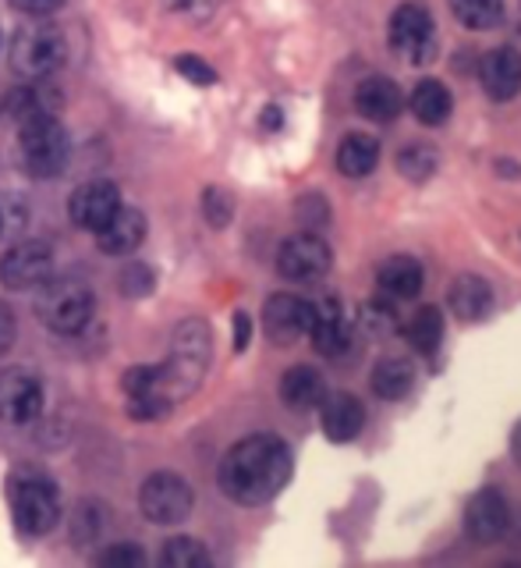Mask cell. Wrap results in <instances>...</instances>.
<instances>
[{
    "label": "cell",
    "mask_w": 521,
    "mask_h": 568,
    "mask_svg": "<svg viewBox=\"0 0 521 568\" xmlns=\"http://www.w3.org/2000/svg\"><path fill=\"white\" fill-rule=\"evenodd\" d=\"M160 561H164L167 568H206L210 555H206V547L200 540L174 537V540L164 544V550H160Z\"/></svg>",
    "instance_id": "cell-30"
},
{
    "label": "cell",
    "mask_w": 521,
    "mask_h": 568,
    "mask_svg": "<svg viewBox=\"0 0 521 568\" xmlns=\"http://www.w3.org/2000/svg\"><path fill=\"white\" fill-rule=\"evenodd\" d=\"M316 313H313V327H309V342L319 355H327V359H337V355H345L348 345H351V327L345 313H340V302L337 298H323V302H313Z\"/></svg>",
    "instance_id": "cell-16"
},
{
    "label": "cell",
    "mask_w": 521,
    "mask_h": 568,
    "mask_svg": "<svg viewBox=\"0 0 521 568\" xmlns=\"http://www.w3.org/2000/svg\"><path fill=\"white\" fill-rule=\"evenodd\" d=\"M11 8L22 14H32V18H47L53 11H61L64 0H11Z\"/></svg>",
    "instance_id": "cell-38"
},
{
    "label": "cell",
    "mask_w": 521,
    "mask_h": 568,
    "mask_svg": "<svg viewBox=\"0 0 521 568\" xmlns=\"http://www.w3.org/2000/svg\"><path fill=\"white\" fill-rule=\"evenodd\" d=\"M479 82L487 97L508 103L521 93V53L514 47H497L479 61Z\"/></svg>",
    "instance_id": "cell-15"
},
{
    "label": "cell",
    "mask_w": 521,
    "mask_h": 568,
    "mask_svg": "<svg viewBox=\"0 0 521 568\" xmlns=\"http://www.w3.org/2000/svg\"><path fill=\"white\" fill-rule=\"evenodd\" d=\"M508 526H511L508 497L493 487H482L469 501V508H464V532H469V540H476V544L504 540Z\"/></svg>",
    "instance_id": "cell-13"
},
{
    "label": "cell",
    "mask_w": 521,
    "mask_h": 568,
    "mask_svg": "<svg viewBox=\"0 0 521 568\" xmlns=\"http://www.w3.org/2000/svg\"><path fill=\"white\" fill-rule=\"evenodd\" d=\"M221 490L238 505H266L292 479V448L274 434H253L221 458Z\"/></svg>",
    "instance_id": "cell-1"
},
{
    "label": "cell",
    "mask_w": 521,
    "mask_h": 568,
    "mask_svg": "<svg viewBox=\"0 0 521 568\" xmlns=\"http://www.w3.org/2000/svg\"><path fill=\"white\" fill-rule=\"evenodd\" d=\"M369 384L376 398L401 402L411 395V387H416V366H411V359H405V355H387V359L376 363Z\"/></svg>",
    "instance_id": "cell-23"
},
{
    "label": "cell",
    "mask_w": 521,
    "mask_h": 568,
    "mask_svg": "<svg viewBox=\"0 0 521 568\" xmlns=\"http://www.w3.org/2000/svg\"><path fill=\"white\" fill-rule=\"evenodd\" d=\"M263 114H266V118H263L266 129H280V111H277V106H266Z\"/></svg>",
    "instance_id": "cell-41"
},
{
    "label": "cell",
    "mask_w": 521,
    "mask_h": 568,
    "mask_svg": "<svg viewBox=\"0 0 521 568\" xmlns=\"http://www.w3.org/2000/svg\"><path fill=\"white\" fill-rule=\"evenodd\" d=\"M358 324H362V327H366L369 334H376V337H384V334L401 331V320H398V313H394V306H390V302H384V298L366 302L362 313H358Z\"/></svg>",
    "instance_id": "cell-31"
},
{
    "label": "cell",
    "mask_w": 521,
    "mask_h": 568,
    "mask_svg": "<svg viewBox=\"0 0 521 568\" xmlns=\"http://www.w3.org/2000/svg\"><path fill=\"white\" fill-rule=\"evenodd\" d=\"M511 455H514V462L521 466V423L514 426V434H511Z\"/></svg>",
    "instance_id": "cell-42"
},
{
    "label": "cell",
    "mask_w": 521,
    "mask_h": 568,
    "mask_svg": "<svg viewBox=\"0 0 521 568\" xmlns=\"http://www.w3.org/2000/svg\"><path fill=\"white\" fill-rule=\"evenodd\" d=\"M174 71H177V75H185L188 82H195V85L217 82V71H213L203 58H195V53H182V58H174Z\"/></svg>",
    "instance_id": "cell-35"
},
{
    "label": "cell",
    "mask_w": 521,
    "mask_h": 568,
    "mask_svg": "<svg viewBox=\"0 0 521 568\" xmlns=\"http://www.w3.org/2000/svg\"><path fill=\"white\" fill-rule=\"evenodd\" d=\"M53 274V248L43 239H25L0 256V284L8 292H29Z\"/></svg>",
    "instance_id": "cell-9"
},
{
    "label": "cell",
    "mask_w": 521,
    "mask_h": 568,
    "mask_svg": "<svg viewBox=\"0 0 521 568\" xmlns=\"http://www.w3.org/2000/svg\"><path fill=\"white\" fill-rule=\"evenodd\" d=\"M319 416H323V434H327L334 444H348L362 434L366 405L355 395H348V390H337V395H327L319 402Z\"/></svg>",
    "instance_id": "cell-18"
},
{
    "label": "cell",
    "mask_w": 521,
    "mask_h": 568,
    "mask_svg": "<svg viewBox=\"0 0 521 568\" xmlns=\"http://www.w3.org/2000/svg\"><path fill=\"white\" fill-rule=\"evenodd\" d=\"M447 302H451V313L458 320H464V324H479V320H487L493 313V288H490L487 277L461 274L451 284V295H447Z\"/></svg>",
    "instance_id": "cell-21"
},
{
    "label": "cell",
    "mask_w": 521,
    "mask_h": 568,
    "mask_svg": "<svg viewBox=\"0 0 521 568\" xmlns=\"http://www.w3.org/2000/svg\"><path fill=\"white\" fill-rule=\"evenodd\" d=\"M518 32H521V18H518Z\"/></svg>",
    "instance_id": "cell-43"
},
{
    "label": "cell",
    "mask_w": 521,
    "mask_h": 568,
    "mask_svg": "<svg viewBox=\"0 0 521 568\" xmlns=\"http://www.w3.org/2000/svg\"><path fill=\"white\" fill-rule=\"evenodd\" d=\"M146 213L142 210H132V206H118L114 217L106 221L103 227H96V245L103 248L106 256H129L135 253V248L142 245V239H146Z\"/></svg>",
    "instance_id": "cell-17"
},
{
    "label": "cell",
    "mask_w": 521,
    "mask_h": 568,
    "mask_svg": "<svg viewBox=\"0 0 521 568\" xmlns=\"http://www.w3.org/2000/svg\"><path fill=\"white\" fill-rule=\"evenodd\" d=\"M248 337H253V320H248V313H235V348L245 352L248 348Z\"/></svg>",
    "instance_id": "cell-40"
},
{
    "label": "cell",
    "mask_w": 521,
    "mask_h": 568,
    "mask_svg": "<svg viewBox=\"0 0 521 568\" xmlns=\"http://www.w3.org/2000/svg\"><path fill=\"white\" fill-rule=\"evenodd\" d=\"M121 387H124V395H129V398L150 395V390H160V366H132L121 377ZM160 395H164V390H160Z\"/></svg>",
    "instance_id": "cell-32"
},
{
    "label": "cell",
    "mask_w": 521,
    "mask_h": 568,
    "mask_svg": "<svg viewBox=\"0 0 521 568\" xmlns=\"http://www.w3.org/2000/svg\"><path fill=\"white\" fill-rule=\"evenodd\" d=\"M376 284H380V292L394 302H408V298H416L422 292V284H426V271H422V263L416 256H387L380 263V271H376Z\"/></svg>",
    "instance_id": "cell-20"
},
{
    "label": "cell",
    "mask_w": 521,
    "mask_h": 568,
    "mask_svg": "<svg viewBox=\"0 0 521 568\" xmlns=\"http://www.w3.org/2000/svg\"><path fill=\"white\" fill-rule=\"evenodd\" d=\"M14 334H18V324H14V313L0 302V355H4L11 345H14Z\"/></svg>",
    "instance_id": "cell-39"
},
{
    "label": "cell",
    "mask_w": 521,
    "mask_h": 568,
    "mask_svg": "<svg viewBox=\"0 0 521 568\" xmlns=\"http://www.w3.org/2000/svg\"><path fill=\"white\" fill-rule=\"evenodd\" d=\"M43 413V381L32 369H0V423L29 426Z\"/></svg>",
    "instance_id": "cell-11"
},
{
    "label": "cell",
    "mask_w": 521,
    "mask_h": 568,
    "mask_svg": "<svg viewBox=\"0 0 521 568\" xmlns=\"http://www.w3.org/2000/svg\"><path fill=\"white\" fill-rule=\"evenodd\" d=\"M447 4L464 29L487 32L504 22V0H447Z\"/></svg>",
    "instance_id": "cell-28"
},
{
    "label": "cell",
    "mask_w": 521,
    "mask_h": 568,
    "mask_svg": "<svg viewBox=\"0 0 521 568\" xmlns=\"http://www.w3.org/2000/svg\"><path fill=\"white\" fill-rule=\"evenodd\" d=\"M380 164V142L366 132H351L337 146V171L345 178H366Z\"/></svg>",
    "instance_id": "cell-25"
},
{
    "label": "cell",
    "mask_w": 521,
    "mask_h": 568,
    "mask_svg": "<svg viewBox=\"0 0 521 568\" xmlns=\"http://www.w3.org/2000/svg\"><path fill=\"white\" fill-rule=\"evenodd\" d=\"M203 213L213 227H224L231 221V213H235V203H231V195L221 192V189H206L203 195Z\"/></svg>",
    "instance_id": "cell-36"
},
{
    "label": "cell",
    "mask_w": 521,
    "mask_h": 568,
    "mask_svg": "<svg viewBox=\"0 0 521 568\" xmlns=\"http://www.w3.org/2000/svg\"><path fill=\"white\" fill-rule=\"evenodd\" d=\"M8 61H11V68L18 71V75L29 79V82L50 79L53 71H61L64 61H68L64 32L58 26H47V22L22 26L11 36Z\"/></svg>",
    "instance_id": "cell-6"
},
{
    "label": "cell",
    "mask_w": 521,
    "mask_h": 568,
    "mask_svg": "<svg viewBox=\"0 0 521 568\" xmlns=\"http://www.w3.org/2000/svg\"><path fill=\"white\" fill-rule=\"evenodd\" d=\"M390 47L411 64H426L437 53V26L422 4H401L390 14Z\"/></svg>",
    "instance_id": "cell-8"
},
{
    "label": "cell",
    "mask_w": 521,
    "mask_h": 568,
    "mask_svg": "<svg viewBox=\"0 0 521 568\" xmlns=\"http://www.w3.org/2000/svg\"><path fill=\"white\" fill-rule=\"evenodd\" d=\"M355 106H358V114H362V118H369L376 124H390L405 106L401 85L394 79H387V75H369L355 89Z\"/></svg>",
    "instance_id": "cell-19"
},
{
    "label": "cell",
    "mask_w": 521,
    "mask_h": 568,
    "mask_svg": "<svg viewBox=\"0 0 521 568\" xmlns=\"http://www.w3.org/2000/svg\"><path fill=\"white\" fill-rule=\"evenodd\" d=\"M4 114H11V121H18V124L35 121V118H50V114H58V93L47 85H22L8 97Z\"/></svg>",
    "instance_id": "cell-26"
},
{
    "label": "cell",
    "mask_w": 521,
    "mask_h": 568,
    "mask_svg": "<svg viewBox=\"0 0 521 568\" xmlns=\"http://www.w3.org/2000/svg\"><path fill=\"white\" fill-rule=\"evenodd\" d=\"M25 224V206L18 195H0V235H11Z\"/></svg>",
    "instance_id": "cell-37"
},
{
    "label": "cell",
    "mask_w": 521,
    "mask_h": 568,
    "mask_svg": "<svg viewBox=\"0 0 521 568\" xmlns=\"http://www.w3.org/2000/svg\"><path fill=\"white\" fill-rule=\"evenodd\" d=\"M408 106H411V114H416V121H422L426 129H437V124H443L447 118H451L454 97L443 82L422 79V82H416V89H411Z\"/></svg>",
    "instance_id": "cell-24"
},
{
    "label": "cell",
    "mask_w": 521,
    "mask_h": 568,
    "mask_svg": "<svg viewBox=\"0 0 521 568\" xmlns=\"http://www.w3.org/2000/svg\"><path fill=\"white\" fill-rule=\"evenodd\" d=\"M316 306L302 295H269L263 306V331L274 345H295L298 337L309 334Z\"/></svg>",
    "instance_id": "cell-12"
},
{
    "label": "cell",
    "mask_w": 521,
    "mask_h": 568,
    "mask_svg": "<svg viewBox=\"0 0 521 568\" xmlns=\"http://www.w3.org/2000/svg\"><path fill=\"white\" fill-rule=\"evenodd\" d=\"M280 398L295 413H309V408H319V402L327 398V381L313 366H292L280 377Z\"/></svg>",
    "instance_id": "cell-22"
},
{
    "label": "cell",
    "mask_w": 521,
    "mask_h": 568,
    "mask_svg": "<svg viewBox=\"0 0 521 568\" xmlns=\"http://www.w3.org/2000/svg\"><path fill=\"white\" fill-rule=\"evenodd\" d=\"M96 313V295L79 277H47L35 295V316L53 334H79Z\"/></svg>",
    "instance_id": "cell-4"
},
{
    "label": "cell",
    "mask_w": 521,
    "mask_h": 568,
    "mask_svg": "<svg viewBox=\"0 0 521 568\" xmlns=\"http://www.w3.org/2000/svg\"><path fill=\"white\" fill-rule=\"evenodd\" d=\"M18 160L29 178H58L71 160V139L58 114L18 124Z\"/></svg>",
    "instance_id": "cell-5"
},
{
    "label": "cell",
    "mask_w": 521,
    "mask_h": 568,
    "mask_svg": "<svg viewBox=\"0 0 521 568\" xmlns=\"http://www.w3.org/2000/svg\"><path fill=\"white\" fill-rule=\"evenodd\" d=\"M121 206V189L114 182H106V178H96V182H85L71 192L68 200V213L71 221L85 231H96L103 227L106 221L114 217V210Z\"/></svg>",
    "instance_id": "cell-14"
},
{
    "label": "cell",
    "mask_w": 521,
    "mask_h": 568,
    "mask_svg": "<svg viewBox=\"0 0 521 568\" xmlns=\"http://www.w3.org/2000/svg\"><path fill=\"white\" fill-rule=\"evenodd\" d=\"M437 168H440V153L429 146V142H411V146L398 153V171L408 182H426Z\"/></svg>",
    "instance_id": "cell-29"
},
{
    "label": "cell",
    "mask_w": 521,
    "mask_h": 568,
    "mask_svg": "<svg viewBox=\"0 0 521 568\" xmlns=\"http://www.w3.org/2000/svg\"><path fill=\"white\" fill-rule=\"evenodd\" d=\"M195 505V494L185 476L177 473H153L139 490V511L146 515L153 526H177L188 519Z\"/></svg>",
    "instance_id": "cell-7"
},
{
    "label": "cell",
    "mask_w": 521,
    "mask_h": 568,
    "mask_svg": "<svg viewBox=\"0 0 521 568\" xmlns=\"http://www.w3.org/2000/svg\"><path fill=\"white\" fill-rule=\"evenodd\" d=\"M405 337L419 355H437V348L443 342V313L437 306H422L416 316L408 320Z\"/></svg>",
    "instance_id": "cell-27"
},
{
    "label": "cell",
    "mask_w": 521,
    "mask_h": 568,
    "mask_svg": "<svg viewBox=\"0 0 521 568\" xmlns=\"http://www.w3.org/2000/svg\"><path fill=\"white\" fill-rule=\"evenodd\" d=\"M330 263H334L330 245L319 235H309V231H298V235L284 239L277 248V274L284 281H298V284L323 281Z\"/></svg>",
    "instance_id": "cell-10"
},
{
    "label": "cell",
    "mask_w": 521,
    "mask_h": 568,
    "mask_svg": "<svg viewBox=\"0 0 521 568\" xmlns=\"http://www.w3.org/2000/svg\"><path fill=\"white\" fill-rule=\"evenodd\" d=\"M121 292L124 295H132V298H139V295H150L153 292V271L146 263H129L121 271Z\"/></svg>",
    "instance_id": "cell-34"
},
{
    "label": "cell",
    "mask_w": 521,
    "mask_h": 568,
    "mask_svg": "<svg viewBox=\"0 0 521 568\" xmlns=\"http://www.w3.org/2000/svg\"><path fill=\"white\" fill-rule=\"evenodd\" d=\"M210 352H213L210 324H203V320H185V324H177L171 334L167 363H160V390H164L171 402L188 398L192 390L203 384V373L210 366Z\"/></svg>",
    "instance_id": "cell-2"
},
{
    "label": "cell",
    "mask_w": 521,
    "mask_h": 568,
    "mask_svg": "<svg viewBox=\"0 0 521 568\" xmlns=\"http://www.w3.org/2000/svg\"><path fill=\"white\" fill-rule=\"evenodd\" d=\"M100 565L103 568H142L146 565V550L135 544H114L111 550L100 555Z\"/></svg>",
    "instance_id": "cell-33"
},
{
    "label": "cell",
    "mask_w": 521,
    "mask_h": 568,
    "mask_svg": "<svg viewBox=\"0 0 521 568\" xmlns=\"http://www.w3.org/2000/svg\"><path fill=\"white\" fill-rule=\"evenodd\" d=\"M8 505L14 526L25 537H43L61 519V494L58 484L40 469H14L8 479Z\"/></svg>",
    "instance_id": "cell-3"
}]
</instances>
